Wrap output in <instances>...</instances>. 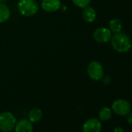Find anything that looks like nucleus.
Masks as SVG:
<instances>
[{
    "label": "nucleus",
    "instance_id": "obj_1",
    "mask_svg": "<svg viewBox=\"0 0 132 132\" xmlns=\"http://www.w3.org/2000/svg\"><path fill=\"white\" fill-rule=\"evenodd\" d=\"M110 41L113 49L118 53L128 52L132 46L130 37L121 32L112 35Z\"/></svg>",
    "mask_w": 132,
    "mask_h": 132
},
{
    "label": "nucleus",
    "instance_id": "obj_4",
    "mask_svg": "<svg viewBox=\"0 0 132 132\" xmlns=\"http://www.w3.org/2000/svg\"><path fill=\"white\" fill-rule=\"evenodd\" d=\"M87 73L89 78L93 81H100L102 80L104 76V69L100 62L93 61L88 64Z\"/></svg>",
    "mask_w": 132,
    "mask_h": 132
},
{
    "label": "nucleus",
    "instance_id": "obj_8",
    "mask_svg": "<svg viewBox=\"0 0 132 132\" xmlns=\"http://www.w3.org/2000/svg\"><path fill=\"white\" fill-rule=\"evenodd\" d=\"M40 6L47 13H54L61 8V0H42Z\"/></svg>",
    "mask_w": 132,
    "mask_h": 132
},
{
    "label": "nucleus",
    "instance_id": "obj_2",
    "mask_svg": "<svg viewBox=\"0 0 132 132\" xmlns=\"http://www.w3.org/2000/svg\"><path fill=\"white\" fill-rule=\"evenodd\" d=\"M20 13L24 16H32L39 10L38 3L35 0H20L17 5Z\"/></svg>",
    "mask_w": 132,
    "mask_h": 132
},
{
    "label": "nucleus",
    "instance_id": "obj_3",
    "mask_svg": "<svg viewBox=\"0 0 132 132\" xmlns=\"http://www.w3.org/2000/svg\"><path fill=\"white\" fill-rule=\"evenodd\" d=\"M16 123V117L8 111H5L0 113V130L10 131L12 130Z\"/></svg>",
    "mask_w": 132,
    "mask_h": 132
},
{
    "label": "nucleus",
    "instance_id": "obj_11",
    "mask_svg": "<svg viewBox=\"0 0 132 132\" xmlns=\"http://www.w3.org/2000/svg\"><path fill=\"white\" fill-rule=\"evenodd\" d=\"M10 17V10L9 7L3 3H0V23L6 22Z\"/></svg>",
    "mask_w": 132,
    "mask_h": 132
},
{
    "label": "nucleus",
    "instance_id": "obj_7",
    "mask_svg": "<svg viewBox=\"0 0 132 132\" xmlns=\"http://www.w3.org/2000/svg\"><path fill=\"white\" fill-rule=\"evenodd\" d=\"M102 123L97 118H90L82 125V132H100Z\"/></svg>",
    "mask_w": 132,
    "mask_h": 132
},
{
    "label": "nucleus",
    "instance_id": "obj_17",
    "mask_svg": "<svg viewBox=\"0 0 132 132\" xmlns=\"http://www.w3.org/2000/svg\"><path fill=\"white\" fill-rule=\"evenodd\" d=\"M103 83H105V84H110V82H111V79H110V76H103Z\"/></svg>",
    "mask_w": 132,
    "mask_h": 132
},
{
    "label": "nucleus",
    "instance_id": "obj_6",
    "mask_svg": "<svg viewBox=\"0 0 132 132\" xmlns=\"http://www.w3.org/2000/svg\"><path fill=\"white\" fill-rule=\"evenodd\" d=\"M112 37V32L109 28L99 27L93 33L94 40L100 44H104L110 40Z\"/></svg>",
    "mask_w": 132,
    "mask_h": 132
},
{
    "label": "nucleus",
    "instance_id": "obj_12",
    "mask_svg": "<svg viewBox=\"0 0 132 132\" xmlns=\"http://www.w3.org/2000/svg\"><path fill=\"white\" fill-rule=\"evenodd\" d=\"M122 28H123L122 22L120 20H119L117 18L112 19L109 23V29L110 30V31L112 33H114V34L120 33V32H121Z\"/></svg>",
    "mask_w": 132,
    "mask_h": 132
},
{
    "label": "nucleus",
    "instance_id": "obj_13",
    "mask_svg": "<svg viewBox=\"0 0 132 132\" xmlns=\"http://www.w3.org/2000/svg\"><path fill=\"white\" fill-rule=\"evenodd\" d=\"M43 116V112L40 109L34 108L29 112V120L32 123H37L40 120Z\"/></svg>",
    "mask_w": 132,
    "mask_h": 132
},
{
    "label": "nucleus",
    "instance_id": "obj_10",
    "mask_svg": "<svg viewBox=\"0 0 132 132\" xmlns=\"http://www.w3.org/2000/svg\"><path fill=\"white\" fill-rule=\"evenodd\" d=\"M82 18L87 23H93L95 21L96 18V12L94 8L88 6L83 9L82 12Z\"/></svg>",
    "mask_w": 132,
    "mask_h": 132
},
{
    "label": "nucleus",
    "instance_id": "obj_18",
    "mask_svg": "<svg viewBox=\"0 0 132 132\" xmlns=\"http://www.w3.org/2000/svg\"><path fill=\"white\" fill-rule=\"evenodd\" d=\"M113 132H123V130L120 127H117L114 128Z\"/></svg>",
    "mask_w": 132,
    "mask_h": 132
},
{
    "label": "nucleus",
    "instance_id": "obj_9",
    "mask_svg": "<svg viewBox=\"0 0 132 132\" xmlns=\"http://www.w3.org/2000/svg\"><path fill=\"white\" fill-rule=\"evenodd\" d=\"M33 123L27 119H21L16 121L15 125V132H33Z\"/></svg>",
    "mask_w": 132,
    "mask_h": 132
},
{
    "label": "nucleus",
    "instance_id": "obj_15",
    "mask_svg": "<svg viewBox=\"0 0 132 132\" xmlns=\"http://www.w3.org/2000/svg\"><path fill=\"white\" fill-rule=\"evenodd\" d=\"M72 1L76 6L81 9L86 8L91 3V0H72Z\"/></svg>",
    "mask_w": 132,
    "mask_h": 132
},
{
    "label": "nucleus",
    "instance_id": "obj_19",
    "mask_svg": "<svg viewBox=\"0 0 132 132\" xmlns=\"http://www.w3.org/2000/svg\"><path fill=\"white\" fill-rule=\"evenodd\" d=\"M6 1H7V0H0V3H4Z\"/></svg>",
    "mask_w": 132,
    "mask_h": 132
},
{
    "label": "nucleus",
    "instance_id": "obj_5",
    "mask_svg": "<svg viewBox=\"0 0 132 132\" xmlns=\"http://www.w3.org/2000/svg\"><path fill=\"white\" fill-rule=\"evenodd\" d=\"M130 103L123 99H118L113 102L112 110L118 116H126L130 112Z\"/></svg>",
    "mask_w": 132,
    "mask_h": 132
},
{
    "label": "nucleus",
    "instance_id": "obj_20",
    "mask_svg": "<svg viewBox=\"0 0 132 132\" xmlns=\"http://www.w3.org/2000/svg\"><path fill=\"white\" fill-rule=\"evenodd\" d=\"M3 132H10V131H3Z\"/></svg>",
    "mask_w": 132,
    "mask_h": 132
},
{
    "label": "nucleus",
    "instance_id": "obj_14",
    "mask_svg": "<svg viewBox=\"0 0 132 132\" xmlns=\"http://www.w3.org/2000/svg\"><path fill=\"white\" fill-rule=\"evenodd\" d=\"M112 117V110L109 107H103L99 112V120L102 121H106Z\"/></svg>",
    "mask_w": 132,
    "mask_h": 132
},
{
    "label": "nucleus",
    "instance_id": "obj_16",
    "mask_svg": "<svg viewBox=\"0 0 132 132\" xmlns=\"http://www.w3.org/2000/svg\"><path fill=\"white\" fill-rule=\"evenodd\" d=\"M126 120H127V123H129V124H132V113H127L126 116Z\"/></svg>",
    "mask_w": 132,
    "mask_h": 132
}]
</instances>
